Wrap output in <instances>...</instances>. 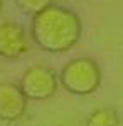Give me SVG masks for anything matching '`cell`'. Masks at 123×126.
<instances>
[{
	"instance_id": "obj_3",
	"label": "cell",
	"mask_w": 123,
	"mask_h": 126,
	"mask_svg": "<svg viewBox=\"0 0 123 126\" xmlns=\"http://www.w3.org/2000/svg\"><path fill=\"white\" fill-rule=\"evenodd\" d=\"M19 86L27 96V99L46 101L56 94L57 76L52 67L44 64H36L22 74Z\"/></svg>"
},
{
	"instance_id": "obj_7",
	"label": "cell",
	"mask_w": 123,
	"mask_h": 126,
	"mask_svg": "<svg viewBox=\"0 0 123 126\" xmlns=\"http://www.w3.org/2000/svg\"><path fill=\"white\" fill-rule=\"evenodd\" d=\"M17 5L20 7L22 12L30 14V15H37L42 10L49 9L52 5V0H17Z\"/></svg>"
},
{
	"instance_id": "obj_9",
	"label": "cell",
	"mask_w": 123,
	"mask_h": 126,
	"mask_svg": "<svg viewBox=\"0 0 123 126\" xmlns=\"http://www.w3.org/2000/svg\"><path fill=\"white\" fill-rule=\"evenodd\" d=\"M2 7H3V2L0 0V12H2Z\"/></svg>"
},
{
	"instance_id": "obj_4",
	"label": "cell",
	"mask_w": 123,
	"mask_h": 126,
	"mask_svg": "<svg viewBox=\"0 0 123 126\" xmlns=\"http://www.w3.org/2000/svg\"><path fill=\"white\" fill-rule=\"evenodd\" d=\"M29 99L15 82H0V121L15 123L24 118Z\"/></svg>"
},
{
	"instance_id": "obj_5",
	"label": "cell",
	"mask_w": 123,
	"mask_h": 126,
	"mask_svg": "<svg viewBox=\"0 0 123 126\" xmlns=\"http://www.w3.org/2000/svg\"><path fill=\"white\" fill-rule=\"evenodd\" d=\"M30 50L25 29L17 24L5 20L0 24V56L7 59H17Z\"/></svg>"
},
{
	"instance_id": "obj_1",
	"label": "cell",
	"mask_w": 123,
	"mask_h": 126,
	"mask_svg": "<svg viewBox=\"0 0 123 126\" xmlns=\"http://www.w3.org/2000/svg\"><path fill=\"white\" fill-rule=\"evenodd\" d=\"M32 39L46 52L61 54L74 47L81 39L83 24L79 15L59 5H51L32 17Z\"/></svg>"
},
{
	"instance_id": "obj_2",
	"label": "cell",
	"mask_w": 123,
	"mask_h": 126,
	"mask_svg": "<svg viewBox=\"0 0 123 126\" xmlns=\"http://www.w3.org/2000/svg\"><path fill=\"white\" fill-rule=\"evenodd\" d=\"M59 81L67 93L76 96H88L96 93L101 84V69L93 59L76 57L62 67Z\"/></svg>"
},
{
	"instance_id": "obj_6",
	"label": "cell",
	"mask_w": 123,
	"mask_h": 126,
	"mask_svg": "<svg viewBox=\"0 0 123 126\" xmlns=\"http://www.w3.org/2000/svg\"><path fill=\"white\" fill-rule=\"evenodd\" d=\"M120 125V114L113 108H96L88 116L86 126H118Z\"/></svg>"
},
{
	"instance_id": "obj_8",
	"label": "cell",
	"mask_w": 123,
	"mask_h": 126,
	"mask_svg": "<svg viewBox=\"0 0 123 126\" xmlns=\"http://www.w3.org/2000/svg\"><path fill=\"white\" fill-rule=\"evenodd\" d=\"M57 126H86V121H81V119H71V121H66V123H61Z\"/></svg>"
}]
</instances>
